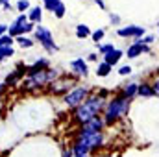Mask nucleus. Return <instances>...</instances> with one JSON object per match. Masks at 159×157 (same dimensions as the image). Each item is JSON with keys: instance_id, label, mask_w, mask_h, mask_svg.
Segmentation results:
<instances>
[{"instance_id": "473e14b6", "label": "nucleus", "mask_w": 159, "mask_h": 157, "mask_svg": "<svg viewBox=\"0 0 159 157\" xmlns=\"http://www.w3.org/2000/svg\"><path fill=\"white\" fill-rule=\"evenodd\" d=\"M0 6H2L6 11H9V9H11V0H0Z\"/></svg>"}, {"instance_id": "ddd939ff", "label": "nucleus", "mask_w": 159, "mask_h": 157, "mask_svg": "<svg viewBox=\"0 0 159 157\" xmlns=\"http://www.w3.org/2000/svg\"><path fill=\"white\" fill-rule=\"evenodd\" d=\"M148 52H150V46L141 44V43H131V44L126 48L124 57H128V59H135V57H139V56H143V54H148Z\"/></svg>"}, {"instance_id": "58836bf2", "label": "nucleus", "mask_w": 159, "mask_h": 157, "mask_svg": "<svg viewBox=\"0 0 159 157\" xmlns=\"http://www.w3.org/2000/svg\"><path fill=\"white\" fill-rule=\"evenodd\" d=\"M4 89H6V85H4V81H0V94L4 92Z\"/></svg>"}, {"instance_id": "bb28decb", "label": "nucleus", "mask_w": 159, "mask_h": 157, "mask_svg": "<svg viewBox=\"0 0 159 157\" xmlns=\"http://www.w3.org/2000/svg\"><path fill=\"white\" fill-rule=\"evenodd\" d=\"M111 50H115V44L113 43H100L98 44V52H100V56H106V54H109Z\"/></svg>"}, {"instance_id": "e433bc0d", "label": "nucleus", "mask_w": 159, "mask_h": 157, "mask_svg": "<svg viewBox=\"0 0 159 157\" xmlns=\"http://www.w3.org/2000/svg\"><path fill=\"white\" fill-rule=\"evenodd\" d=\"M94 4H96L100 9H106V2H104V0H94Z\"/></svg>"}, {"instance_id": "2f4dec72", "label": "nucleus", "mask_w": 159, "mask_h": 157, "mask_svg": "<svg viewBox=\"0 0 159 157\" xmlns=\"http://www.w3.org/2000/svg\"><path fill=\"white\" fill-rule=\"evenodd\" d=\"M109 20H111L113 26H120V17L117 13H109Z\"/></svg>"}, {"instance_id": "9d476101", "label": "nucleus", "mask_w": 159, "mask_h": 157, "mask_svg": "<svg viewBox=\"0 0 159 157\" xmlns=\"http://www.w3.org/2000/svg\"><path fill=\"white\" fill-rule=\"evenodd\" d=\"M69 69H70V76L72 78H87L89 76V65L83 57H76L69 63Z\"/></svg>"}, {"instance_id": "7ed1b4c3", "label": "nucleus", "mask_w": 159, "mask_h": 157, "mask_svg": "<svg viewBox=\"0 0 159 157\" xmlns=\"http://www.w3.org/2000/svg\"><path fill=\"white\" fill-rule=\"evenodd\" d=\"M129 107H131V100L122 96V94H115L111 96L107 102H106V107L102 111V118L106 122V126H113L117 124L120 118H124L129 113Z\"/></svg>"}, {"instance_id": "c85d7f7f", "label": "nucleus", "mask_w": 159, "mask_h": 157, "mask_svg": "<svg viewBox=\"0 0 159 157\" xmlns=\"http://www.w3.org/2000/svg\"><path fill=\"white\" fill-rule=\"evenodd\" d=\"M15 44V37H11L9 34H4L0 37V46H13Z\"/></svg>"}, {"instance_id": "9b49d317", "label": "nucleus", "mask_w": 159, "mask_h": 157, "mask_svg": "<svg viewBox=\"0 0 159 157\" xmlns=\"http://www.w3.org/2000/svg\"><path fill=\"white\" fill-rule=\"evenodd\" d=\"M78 139H81V141L89 146L91 154H93V152H98V150L104 148V144H106V135H104V131L93 133V135H85V137H78Z\"/></svg>"}, {"instance_id": "393cba45", "label": "nucleus", "mask_w": 159, "mask_h": 157, "mask_svg": "<svg viewBox=\"0 0 159 157\" xmlns=\"http://www.w3.org/2000/svg\"><path fill=\"white\" fill-rule=\"evenodd\" d=\"M30 7H32L30 0H17V4H15V9H17L19 13H26Z\"/></svg>"}, {"instance_id": "412c9836", "label": "nucleus", "mask_w": 159, "mask_h": 157, "mask_svg": "<svg viewBox=\"0 0 159 157\" xmlns=\"http://www.w3.org/2000/svg\"><path fill=\"white\" fill-rule=\"evenodd\" d=\"M15 44L20 46L22 50H28V48H32L35 44V41L32 37H28V35H19V37H15Z\"/></svg>"}, {"instance_id": "6e6552de", "label": "nucleus", "mask_w": 159, "mask_h": 157, "mask_svg": "<svg viewBox=\"0 0 159 157\" xmlns=\"http://www.w3.org/2000/svg\"><path fill=\"white\" fill-rule=\"evenodd\" d=\"M104 128H106L104 118H102V117H94V118H91L89 122H85V124H80L76 137H85V135L100 133V131H104Z\"/></svg>"}, {"instance_id": "cd10ccee", "label": "nucleus", "mask_w": 159, "mask_h": 157, "mask_svg": "<svg viewBox=\"0 0 159 157\" xmlns=\"http://www.w3.org/2000/svg\"><path fill=\"white\" fill-rule=\"evenodd\" d=\"M52 15H54L56 19H63V17L67 15V6H65V4L61 2V4H59V6H57L56 9H54V13H52Z\"/></svg>"}, {"instance_id": "0eeeda50", "label": "nucleus", "mask_w": 159, "mask_h": 157, "mask_svg": "<svg viewBox=\"0 0 159 157\" xmlns=\"http://www.w3.org/2000/svg\"><path fill=\"white\" fill-rule=\"evenodd\" d=\"M78 85V79L76 78H69V76H61V78H57L54 83H50L48 85V92H52V94H61V96H65L70 89H74Z\"/></svg>"}, {"instance_id": "39448f33", "label": "nucleus", "mask_w": 159, "mask_h": 157, "mask_svg": "<svg viewBox=\"0 0 159 157\" xmlns=\"http://www.w3.org/2000/svg\"><path fill=\"white\" fill-rule=\"evenodd\" d=\"M34 41H35V43H39L46 54H54V52H57V50H59V46H57V44H56V41H54L52 32H50L48 28L41 26V24H37V26H35V30H34Z\"/></svg>"}, {"instance_id": "f8f14e48", "label": "nucleus", "mask_w": 159, "mask_h": 157, "mask_svg": "<svg viewBox=\"0 0 159 157\" xmlns=\"http://www.w3.org/2000/svg\"><path fill=\"white\" fill-rule=\"evenodd\" d=\"M26 76V65H17V69L15 70H11V74H7V78L4 81V85L6 87H15V85H20V81L24 79Z\"/></svg>"}, {"instance_id": "f03ea898", "label": "nucleus", "mask_w": 159, "mask_h": 157, "mask_svg": "<svg viewBox=\"0 0 159 157\" xmlns=\"http://www.w3.org/2000/svg\"><path fill=\"white\" fill-rule=\"evenodd\" d=\"M106 98H102L100 94H96V92H93L81 105H78L76 109H72V118L80 124H85V122H89L91 118L94 117H102V111H104V107H106Z\"/></svg>"}, {"instance_id": "ea45409f", "label": "nucleus", "mask_w": 159, "mask_h": 157, "mask_svg": "<svg viewBox=\"0 0 159 157\" xmlns=\"http://www.w3.org/2000/svg\"><path fill=\"white\" fill-rule=\"evenodd\" d=\"M157 35H159V32H157Z\"/></svg>"}, {"instance_id": "b1692460", "label": "nucleus", "mask_w": 159, "mask_h": 157, "mask_svg": "<svg viewBox=\"0 0 159 157\" xmlns=\"http://www.w3.org/2000/svg\"><path fill=\"white\" fill-rule=\"evenodd\" d=\"M41 2H43V6H41L43 9H46V11L54 13V9H56V7H57L63 0H41Z\"/></svg>"}, {"instance_id": "423d86ee", "label": "nucleus", "mask_w": 159, "mask_h": 157, "mask_svg": "<svg viewBox=\"0 0 159 157\" xmlns=\"http://www.w3.org/2000/svg\"><path fill=\"white\" fill-rule=\"evenodd\" d=\"M35 30V24L28 22V17L26 13H19L11 24H7V34L11 37H19V35H28V34H34Z\"/></svg>"}, {"instance_id": "5701e85b", "label": "nucleus", "mask_w": 159, "mask_h": 157, "mask_svg": "<svg viewBox=\"0 0 159 157\" xmlns=\"http://www.w3.org/2000/svg\"><path fill=\"white\" fill-rule=\"evenodd\" d=\"M76 37L78 39H87L91 37V30L87 24H76Z\"/></svg>"}, {"instance_id": "4468645a", "label": "nucleus", "mask_w": 159, "mask_h": 157, "mask_svg": "<svg viewBox=\"0 0 159 157\" xmlns=\"http://www.w3.org/2000/svg\"><path fill=\"white\" fill-rule=\"evenodd\" d=\"M70 152H72V155L74 157H89V154H91L89 146H87L81 139H78V137L72 141V144H70Z\"/></svg>"}, {"instance_id": "aec40b11", "label": "nucleus", "mask_w": 159, "mask_h": 157, "mask_svg": "<svg viewBox=\"0 0 159 157\" xmlns=\"http://www.w3.org/2000/svg\"><path fill=\"white\" fill-rule=\"evenodd\" d=\"M94 72H96V76H98V78H107V76L113 72V67H111V65H107L106 61H100V63L96 65V70H94Z\"/></svg>"}, {"instance_id": "f704fd0d", "label": "nucleus", "mask_w": 159, "mask_h": 157, "mask_svg": "<svg viewBox=\"0 0 159 157\" xmlns=\"http://www.w3.org/2000/svg\"><path fill=\"white\" fill-rule=\"evenodd\" d=\"M85 61H98V54H89Z\"/></svg>"}, {"instance_id": "2eb2a0df", "label": "nucleus", "mask_w": 159, "mask_h": 157, "mask_svg": "<svg viewBox=\"0 0 159 157\" xmlns=\"http://www.w3.org/2000/svg\"><path fill=\"white\" fill-rule=\"evenodd\" d=\"M26 17H28V22H32V24H41V20H43V7L41 6H32L28 11H26Z\"/></svg>"}, {"instance_id": "1a4fd4ad", "label": "nucleus", "mask_w": 159, "mask_h": 157, "mask_svg": "<svg viewBox=\"0 0 159 157\" xmlns=\"http://www.w3.org/2000/svg\"><path fill=\"white\" fill-rule=\"evenodd\" d=\"M117 35L122 39H133L139 41L141 37L146 35V30L143 26H137V24H128V26H120L117 28Z\"/></svg>"}, {"instance_id": "72a5a7b5", "label": "nucleus", "mask_w": 159, "mask_h": 157, "mask_svg": "<svg viewBox=\"0 0 159 157\" xmlns=\"http://www.w3.org/2000/svg\"><path fill=\"white\" fill-rule=\"evenodd\" d=\"M152 89H154V92H156V96H159V79H156V81L152 83Z\"/></svg>"}, {"instance_id": "c756f323", "label": "nucleus", "mask_w": 159, "mask_h": 157, "mask_svg": "<svg viewBox=\"0 0 159 157\" xmlns=\"http://www.w3.org/2000/svg\"><path fill=\"white\" fill-rule=\"evenodd\" d=\"M154 41H156V35H152V34H150V35H144V37H141L139 41H133V43H141V44H146V46H150Z\"/></svg>"}, {"instance_id": "f3484780", "label": "nucleus", "mask_w": 159, "mask_h": 157, "mask_svg": "<svg viewBox=\"0 0 159 157\" xmlns=\"http://www.w3.org/2000/svg\"><path fill=\"white\" fill-rule=\"evenodd\" d=\"M50 69V59L48 57H37L32 65L26 67V72H37V70H46Z\"/></svg>"}, {"instance_id": "a19ab883", "label": "nucleus", "mask_w": 159, "mask_h": 157, "mask_svg": "<svg viewBox=\"0 0 159 157\" xmlns=\"http://www.w3.org/2000/svg\"><path fill=\"white\" fill-rule=\"evenodd\" d=\"M93 2H94V0H93Z\"/></svg>"}, {"instance_id": "4c0bfd02", "label": "nucleus", "mask_w": 159, "mask_h": 157, "mask_svg": "<svg viewBox=\"0 0 159 157\" xmlns=\"http://www.w3.org/2000/svg\"><path fill=\"white\" fill-rule=\"evenodd\" d=\"M4 34H7V24H0V37H2Z\"/></svg>"}, {"instance_id": "c9c22d12", "label": "nucleus", "mask_w": 159, "mask_h": 157, "mask_svg": "<svg viewBox=\"0 0 159 157\" xmlns=\"http://www.w3.org/2000/svg\"><path fill=\"white\" fill-rule=\"evenodd\" d=\"M61 157H74V155H72L70 148H65V150H63V154H61Z\"/></svg>"}, {"instance_id": "dca6fc26", "label": "nucleus", "mask_w": 159, "mask_h": 157, "mask_svg": "<svg viewBox=\"0 0 159 157\" xmlns=\"http://www.w3.org/2000/svg\"><path fill=\"white\" fill-rule=\"evenodd\" d=\"M104 59L102 61H106L107 65H111V67H117L120 63V59L124 57V52L122 50H119V48H115V50H111L109 54H106V56H102Z\"/></svg>"}, {"instance_id": "20e7f679", "label": "nucleus", "mask_w": 159, "mask_h": 157, "mask_svg": "<svg viewBox=\"0 0 159 157\" xmlns=\"http://www.w3.org/2000/svg\"><path fill=\"white\" fill-rule=\"evenodd\" d=\"M93 94V89L87 85H76L74 89H70L65 96H63V104L69 109H76L78 105H81L89 96Z\"/></svg>"}, {"instance_id": "6ab92c4d", "label": "nucleus", "mask_w": 159, "mask_h": 157, "mask_svg": "<svg viewBox=\"0 0 159 157\" xmlns=\"http://www.w3.org/2000/svg\"><path fill=\"white\" fill-rule=\"evenodd\" d=\"M137 96H143V98H152V96H156V92H154V89H152V83H146V81L139 83Z\"/></svg>"}, {"instance_id": "7c9ffc66", "label": "nucleus", "mask_w": 159, "mask_h": 157, "mask_svg": "<svg viewBox=\"0 0 159 157\" xmlns=\"http://www.w3.org/2000/svg\"><path fill=\"white\" fill-rule=\"evenodd\" d=\"M131 65H120L119 67V76H129L131 74Z\"/></svg>"}, {"instance_id": "f257e3e1", "label": "nucleus", "mask_w": 159, "mask_h": 157, "mask_svg": "<svg viewBox=\"0 0 159 157\" xmlns=\"http://www.w3.org/2000/svg\"><path fill=\"white\" fill-rule=\"evenodd\" d=\"M61 70L59 69H46V70H37V72H26L24 79L20 81L22 89L28 92H35V91H43L48 89L50 83H54L57 78H61Z\"/></svg>"}, {"instance_id": "a878e982", "label": "nucleus", "mask_w": 159, "mask_h": 157, "mask_svg": "<svg viewBox=\"0 0 159 157\" xmlns=\"http://www.w3.org/2000/svg\"><path fill=\"white\" fill-rule=\"evenodd\" d=\"M104 35H106V30L104 28H98V30L91 32V39H93V43H96V44H100V41L104 39Z\"/></svg>"}, {"instance_id": "4be33fe9", "label": "nucleus", "mask_w": 159, "mask_h": 157, "mask_svg": "<svg viewBox=\"0 0 159 157\" xmlns=\"http://www.w3.org/2000/svg\"><path fill=\"white\" fill-rule=\"evenodd\" d=\"M15 56V48L13 46H0V63H4L6 59Z\"/></svg>"}, {"instance_id": "a211bd4d", "label": "nucleus", "mask_w": 159, "mask_h": 157, "mask_svg": "<svg viewBox=\"0 0 159 157\" xmlns=\"http://www.w3.org/2000/svg\"><path fill=\"white\" fill-rule=\"evenodd\" d=\"M137 89H139V83L137 81H129V83H126V85H122L120 87V94L122 96H126V98H129V100H133L135 96H137Z\"/></svg>"}]
</instances>
